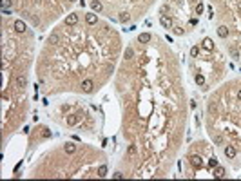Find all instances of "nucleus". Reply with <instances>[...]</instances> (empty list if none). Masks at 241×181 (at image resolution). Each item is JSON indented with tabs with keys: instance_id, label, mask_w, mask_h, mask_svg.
<instances>
[{
	"instance_id": "8",
	"label": "nucleus",
	"mask_w": 241,
	"mask_h": 181,
	"mask_svg": "<svg viewBox=\"0 0 241 181\" xmlns=\"http://www.w3.org/2000/svg\"><path fill=\"white\" fill-rule=\"evenodd\" d=\"M160 22H161V25H163L165 29H169V27L172 25V22H170V18H167V17H161V18H160Z\"/></svg>"
},
{
	"instance_id": "4",
	"label": "nucleus",
	"mask_w": 241,
	"mask_h": 181,
	"mask_svg": "<svg viewBox=\"0 0 241 181\" xmlns=\"http://www.w3.org/2000/svg\"><path fill=\"white\" fill-rule=\"evenodd\" d=\"M91 7H93V11L100 13V11H101V4H100V0H91Z\"/></svg>"
},
{
	"instance_id": "6",
	"label": "nucleus",
	"mask_w": 241,
	"mask_h": 181,
	"mask_svg": "<svg viewBox=\"0 0 241 181\" xmlns=\"http://www.w3.org/2000/svg\"><path fill=\"white\" fill-rule=\"evenodd\" d=\"M138 42H140V43H147V42H151V35H149V33H141L140 36H138Z\"/></svg>"
},
{
	"instance_id": "21",
	"label": "nucleus",
	"mask_w": 241,
	"mask_h": 181,
	"mask_svg": "<svg viewBox=\"0 0 241 181\" xmlns=\"http://www.w3.org/2000/svg\"><path fill=\"white\" fill-rule=\"evenodd\" d=\"M127 20H129V17H127V15L123 13V15H121V17H120V22H127Z\"/></svg>"
},
{
	"instance_id": "22",
	"label": "nucleus",
	"mask_w": 241,
	"mask_h": 181,
	"mask_svg": "<svg viewBox=\"0 0 241 181\" xmlns=\"http://www.w3.org/2000/svg\"><path fill=\"white\" fill-rule=\"evenodd\" d=\"M238 98H239V100H241V89H239V92H238Z\"/></svg>"
},
{
	"instance_id": "2",
	"label": "nucleus",
	"mask_w": 241,
	"mask_h": 181,
	"mask_svg": "<svg viewBox=\"0 0 241 181\" xmlns=\"http://www.w3.org/2000/svg\"><path fill=\"white\" fill-rule=\"evenodd\" d=\"M236 154H238V150H236L232 145H227V147H225V156H227L228 160H234V158H236Z\"/></svg>"
},
{
	"instance_id": "19",
	"label": "nucleus",
	"mask_w": 241,
	"mask_h": 181,
	"mask_svg": "<svg viewBox=\"0 0 241 181\" xmlns=\"http://www.w3.org/2000/svg\"><path fill=\"white\" fill-rule=\"evenodd\" d=\"M190 55L196 56V55H198V47H192V49H190Z\"/></svg>"
},
{
	"instance_id": "9",
	"label": "nucleus",
	"mask_w": 241,
	"mask_h": 181,
	"mask_svg": "<svg viewBox=\"0 0 241 181\" xmlns=\"http://www.w3.org/2000/svg\"><path fill=\"white\" fill-rule=\"evenodd\" d=\"M85 20H87V24H96V15H94V13H87V15H85Z\"/></svg>"
},
{
	"instance_id": "5",
	"label": "nucleus",
	"mask_w": 241,
	"mask_h": 181,
	"mask_svg": "<svg viewBox=\"0 0 241 181\" xmlns=\"http://www.w3.org/2000/svg\"><path fill=\"white\" fill-rule=\"evenodd\" d=\"M190 163H192L194 167H198V168H200L201 165H203V161H201L200 156H190Z\"/></svg>"
},
{
	"instance_id": "20",
	"label": "nucleus",
	"mask_w": 241,
	"mask_h": 181,
	"mask_svg": "<svg viewBox=\"0 0 241 181\" xmlns=\"http://www.w3.org/2000/svg\"><path fill=\"white\" fill-rule=\"evenodd\" d=\"M127 152L132 156V154H136V149H134V147H129V150H127Z\"/></svg>"
},
{
	"instance_id": "14",
	"label": "nucleus",
	"mask_w": 241,
	"mask_h": 181,
	"mask_svg": "<svg viewBox=\"0 0 241 181\" xmlns=\"http://www.w3.org/2000/svg\"><path fill=\"white\" fill-rule=\"evenodd\" d=\"M17 83H18V87H25V85H27L25 76H24V74H20V76H18V80H17Z\"/></svg>"
},
{
	"instance_id": "13",
	"label": "nucleus",
	"mask_w": 241,
	"mask_h": 181,
	"mask_svg": "<svg viewBox=\"0 0 241 181\" xmlns=\"http://www.w3.org/2000/svg\"><path fill=\"white\" fill-rule=\"evenodd\" d=\"M214 176H216V178H225V168H223V167H218L216 172H214Z\"/></svg>"
},
{
	"instance_id": "17",
	"label": "nucleus",
	"mask_w": 241,
	"mask_h": 181,
	"mask_svg": "<svg viewBox=\"0 0 241 181\" xmlns=\"http://www.w3.org/2000/svg\"><path fill=\"white\" fill-rule=\"evenodd\" d=\"M196 83H198V85H203V83H205V78H203L201 74H196Z\"/></svg>"
},
{
	"instance_id": "18",
	"label": "nucleus",
	"mask_w": 241,
	"mask_h": 181,
	"mask_svg": "<svg viewBox=\"0 0 241 181\" xmlns=\"http://www.w3.org/2000/svg\"><path fill=\"white\" fill-rule=\"evenodd\" d=\"M58 42V35H51L49 36V43H56Z\"/></svg>"
},
{
	"instance_id": "3",
	"label": "nucleus",
	"mask_w": 241,
	"mask_h": 181,
	"mask_svg": "<svg viewBox=\"0 0 241 181\" xmlns=\"http://www.w3.org/2000/svg\"><path fill=\"white\" fill-rule=\"evenodd\" d=\"M76 22H78V15H76V13H71V15L65 18V24H67V25H75Z\"/></svg>"
},
{
	"instance_id": "15",
	"label": "nucleus",
	"mask_w": 241,
	"mask_h": 181,
	"mask_svg": "<svg viewBox=\"0 0 241 181\" xmlns=\"http://www.w3.org/2000/svg\"><path fill=\"white\" fill-rule=\"evenodd\" d=\"M98 176H100V178L107 176V167H105V165H101L100 168H98Z\"/></svg>"
},
{
	"instance_id": "10",
	"label": "nucleus",
	"mask_w": 241,
	"mask_h": 181,
	"mask_svg": "<svg viewBox=\"0 0 241 181\" xmlns=\"http://www.w3.org/2000/svg\"><path fill=\"white\" fill-rule=\"evenodd\" d=\"M218 35H220L221 38H227V35H228V29H227L225 25H221V27H218Z\"/></svg>"
},
{
	"instance_id": "1",
	"label": "nucleus",
	"mask_w": 241,
	"mask_h": 181,
	"mask_svg": "<svg viewBox=\"0 0 241 181\" xmlns=\"http://www.w3.org/2000/svg\"><path fill=\"white\" fill-rule=\"evenodd\" d=\"M80 87H82V91H83V92H87V94H89V92H93V91H94V87H96V85H94V81H93V80H83Z\"/></svg>"
},
{
	"instance_id": "23",
	"label": "nucleus",
	"mask_w": 241,
	"mask_h": 181,
	"mask_svg": "<svg viewBox=\"0 0 241 181\" xmlns=\"http://www.w3.org/2000/svg\"><path fill=\"white\" fill-rule=\"evenodd\" d=\"M69 2H76V0H69Z\"/></svg>"
},
{
	"instance_id": "7",
	"label": "nucleus",
	"mask_w": 241,
	"mask_h": 181,
	"mask_svg": "<svg viewBox=\"0 0 241 181\" xmlns=\"http://www.w3.org/2000/svg\"><path fill=\"white\" fill-rule=\"evenodd\" d=\"M15 29H17L18 33H24V31H25V24H24L22 20H17L15 22Z\"/></svg>"
},
{
	"instance_id": "11",
	"label": "nucleus",
	"mask_w": 241,
	"mask_h": 181,
	"mask_svg": "<svg viewBox=\"0 0 241 181\" xmlns=\"http://www.w3.org/2000/svg\"><path fill=\"white\" fill-rule=\"evenodd\" d=\"M75 150H76V145H75V143H65V152L73 154Z\"/></svg>"
},
{
	"instance_id": "12",
	"label": "nucleus",
	"mask_w": 241,
	"mask_h": 181,
	"mask_svg": "<svg viewBox=\"0 0 241 181\" xmlns=\"http://www.w3.org/2000/svg\"><path fill=\"white\" fill-rule=\"evenodd\" d=\"M212 45H214V43H212V40H210V38H205V40H203V47H205L207 51H210V49H212Z\"/></svg>"
},
{
	"instance_id": "16",
	"label": "nucleus",
	"mask_w": 241,
	"mask_h": 181,
	"mask_svg": "<svg viewBox=\"0 0 241 181\" xmlns=\"http://www.w3.org/2000/svg\"><path fill=\"white\" fill-rule=\"evenodd\" d=\"M208 167H210V168H212V167H218V160H216L214 156H212V158L208 160Z\"/></svg>"
}]
</instances>
